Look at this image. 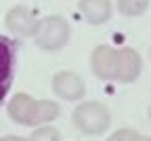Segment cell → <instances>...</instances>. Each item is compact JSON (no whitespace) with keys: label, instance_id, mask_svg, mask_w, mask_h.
<instances>
[{"label":"cell","instance_id":"8fae6325","mask_svg":"<svg viewBox=\"0 0 151 141\" xmlns=\"http://www.w3.org/2000/svg\"><path fill=\"white\" fill-rule=\"evenodd\" d=\"M27 139L29 141H61V133L57 131L55 126L42 124V126H36Z\"/></svg>","mask_w":151,"mask_h":141},{"label":"cell","instance_id":"52a82bcc","mask_svg":"<svg viewBox=\"0 0 151 141\" xmlns=\"http://www.w3.org/2000/svg\"><path fill=\"white\" fill-rule=\"evenodd\" d=\"M143 72V59L141 55L130 49V47H122L118 49V63H116V80L122 84H130L141 76Z\"/></svg>","mask_w":151,"mask_h":141},{"label":"cell","instance_id":"9a60e30c","mask_svg":"<svg viewBox=\"0 0 151 141\" xmlns=\"http://www.w3.org/2000/svg\"><path fill=\"white\" fill-rule=\"evenodd\" d=\"M147 116H149V122H151V105H149V110H147Z\"/></svg>","mask_w":151,"mask_h":141},{"label":"cell","instance_id":"3957f363","mask_svg":"<svg viewBox=\"0 0 151 141\" xmlns=\"http://www.w3.org/2000/svg\"><path fill=\"white\" fill-rule=\"evenodd\" d=\"M71 38V25L61 15H46L38 23V32L34 36V42L44 51H59L63 49Z\"/></svg>","mask_w":151,"mask_h":141},{"label":"cell","instance_id":"6da1fadb","mask_svg":"<svg viewBox=\"0 0 151 141\" xmlns=\"http://www.w3.org/2000/svg\"><path fill=\"white\" fill-rule=\"evenodd\" d=\"M9 118L21 126H42L50 124L55 118H59L61 105L50 99H34L27 93H15L6 105Z\"/></svg>","mask_w":151,"mask_h":141},{"label":"cell","instance_id":"277c9868","mask_svg":"<svg viewBox=\"0 0 151 141\" xmlns=\"http://www.w3.org/2000/svg\"><path fill=\"white\" fill-rule=\"evenodd\" d=\"M17 40L0 34V103L6 99L13 78H15V65H17Z\"/></svg>","mask_w":151,"mask_h":141},{"label":"cell","instance_id":"4fadbf2b","mask_svg":"<svg viewBox=\"0 0 151 141\" xmlns=\"http://www.w3.org/2000/svg\"><path fill=\"white\" fill-rule=\"evenodd\" d=\"M0 141H29L27 137H19V135H4L0 137Z\"/></svg>","mask_w":151,"mask_h":141},{"label":"cell","instance_id":"5bb4252c","mask_svg":"<svg viewBox=\"0 0 151 141\" xmlns=\"http://www.w3.org/2000/svg\"><path fill=\"white\" fill-rule=\"evenodd\" d=\"M137 141H151V137H149V135H139Z\"/></svg>","mask_w":151,"mask_h":141},{"label":"cell","instance_id":"9c48e42d","mask_svg":"<svg viewBox=\"0 0 151 141\" xmlns=\"http://www.w3.org/2000/svg\"><path fill=\"white\" fill-rule=\"evenodd\" d=\"M78 11L90 25H101L111 19L113 4H111V0H80Z\"/></svg>","mask_w":151,"mask_h":141},{"label":"cell","instance_id":"2e32d148","mask_svg":"<svg viewBox=\"0 0 151 141\" xmlns=\"http://www.w3.org/2000/svg\"><path fill=\"white\" fill-rule=\"evenodd\" d=\"M149 59H151V49H149Z\"/></svg>","mask_w":151,"mask_h":141},{"label":"cell","instance_id":"ba28073f","mask_svg":"<svg viewBox=\"0 0 151 141\" xmlns=\"http://www.w3.org/2000/svg\"><path fill=\"white\" fill-rule=\"evenodd\" d=\"M116 63H118V49L111 44H99L90 55V70L101 80H116Z\"/></svg>","mask_w":151,"mask_h":141},{"label":"cell","instance_id":"30bf717a","mask_svg":"<svg viewBox=\"0 0 151 141\" xmlns=\"http://www.w3.org/2000/svg\"><path fill=\"white\" fill-rule=\"evenodd\" d=\"M149 9V0H118V13L126 17H139Z\"/></svg>","mask_w":151,"mask_h":141},{"label":"cell","instance_id":"7c38bea8","mask_svg":"<svg viewBox=\"0 0 151 141\" xmlns=\"http://www.w3.org/2000/svg\"><path fill=\"white\" fill-rule=\"evenodd\" d=\"M139 131H134V129H120V131H116V133H111V137L107 139V141H137L139 139Z\"/></svg>","mask_w":151,"mask_h":141},{"label":"cell","instance_id":"5b68a950","mask_svg":"<svg viewBox=\"0 0 151 141\" xmlns=\"http://www.w3.org/2000/svg\"><path fill=\"white\" fill-rule=\"evenodd\" d=\"M38 23H40V19L27 7H21V4L9 9L4 15V25L15 38H34L38 32Z\"/></svg>","mask_w":151,"mask_h":141},{"label":"cell","instance_id":"8992f818","mask_svg":"<svg viewBox=\"0 0 151 141\" xmlns=\"http://www.w3.org/2000/svg\"><path fill=\"white\" fill-rule=\"evenodd\" d=\"M52 91L57 97L65 99V101H80L86 93L84 80L76 74V72H57L52 76Z\"/></svg>","mask_w":151,"mask_h":141},{"label":"cell","instance_id":"7a4b0ae2","mask_svg":"<svg viewBox=\"0 0 151 141\" xmlns=\"http://www.w3.org/2000/svg\"><path fill=\"white\" fill-rule=\"evenodd\" d=\"M71 122L84 135H101L111 126V112L99 101H84L71 112Z\"/></svg>","mask_w":151,"mask_h":141}]
</instances>
